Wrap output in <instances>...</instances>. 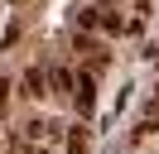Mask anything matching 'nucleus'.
Returning a JSON list of instances; mask_svg holds the SVG:
<instances>
[{
    "label": "nucleus",
    "mask_w": 159,
    "mask_h": 154,
    "mask_svg": "<svg viewBox=\"0 0 159 154\" xmlns=\"http://www.w3.org/2000/svg\"><path fill=\"white\" fill-rule=\"evenodd\" d=\"M72 101H77L82 120H87V116L97 111V82H92V72H77V87H72Z\"/></svg>",
    "instance_id": "f257e3e1"
},
{
    "label": "nucleus",
    "mask_w": 159,
    "mask_h": 154,
    "mask_svg": "<svg viewBox=\"0 0 159 154\" xmlns=\"http://www.w3.org/2000/svg\"><path fill=\"white\" fill-rule=\"evenodd\" d=\"M48 92V72H43V67H29V72H24V96H43Z\"/></svg>",
    "instance_id": "f03ea898"
},
{
    "label": "nucleus",
    "mask_w": 159,
    "mask_h": 154,
    "mask_svg": "<svg viewBox=\"0 0 159 154\" xmlns=\"http://www.w3.org/2000/svg\"><path fill=\"white\" fill-rule=\"evenodd\" d=\"M48 87H58V92H72V87H77V77H72L68 67H53V72H48Z\"/></svg>",
    "instance_id": "7ed1b4c3"
},
{
    "label": "nucleus",
    "mask_w": 159,
    "mask_h": 154,
    "mask_svg": "<svg viewBox=\"0 0 159 154\" xmlns=\"http://www.w3.org/2000/svg\"><path fill=\"white\" fill-rule=\"evenodd\" d=\"M68 154H87V130H82V125L68 130Z\"/></svg>",
    "instance_id": "20e7f679"
},
{
    "label": "nucleus",
    "mask_w": 159,
    "mask_h": 154,
    "mask_svg": "<svg viewBox=\"0 0 159 154\" xmlns=\"http://www.w3.org/2000/svg\"><path fill=\"white\" fill-rule=\"evenodd\" d=\"M97 15L101 10H77V29H97Z\"/></svg>",
    "instance_id": "39448f33"
},
{
    "label": "nucleus",
    "mask_w": 159,
    "mask_h": 154,
    "mask_svg": "<svg viewBox=\"0 0 159 154\" xmlns=\"http://www.w3.org/2000/svg\"><path fill=\"white\" fill-rule=\"evenodd\" d=\"M10 106V77H0V111Z\"/></svg>",
    "instance_id": "423d86ee"
}]
</instances>
